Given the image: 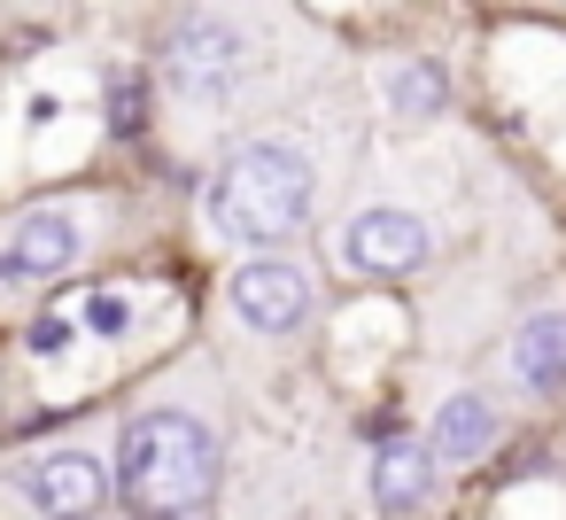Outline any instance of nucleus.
I'll use <instances>...</instances> for the list:
<instances>
[{
	"instance_id": "obj_1",
	"label": "nucleus",
	"mask_w": 566,
	"mask_h": 520,
	"mask_svg": "<svg viewBox=\"0 0 566 520\" xmlns=\"http://www.w3.org/2000/svg\"><path fill=\"white\" fill-rule=\"evenodd\" d=\"M311 156L295 141H249L218 179H210V226L226 241H249V249H272L287 233H303L311 218Z\"/></svg>"
},
{
	"instance_id": "obj_2",
	"label": "nucleus",
	"mask_w": 566,
	"mask_h": 520,
	"mask_svg": "<svg viewBox=\"0 0 566 520\" xmlns=\"http://www.w3.org/2000/svg\"><path fill=\"white\" fill-rule=\"evenodd\" d=\"M210 474H218V443L187 412H140L117 435V489L140 512H187V505H202Z\"/></svg>"
},
{
	"instance_id": "obj_3",
	"label": "nucleus",
	"mask_w": 566,
	"mask_h": 520,
	"mask_svg": "<svg viewBox=\"0 0 566 520\" xmlns=\"http://www.w3.org/2000/svg\"><path fill=\"white\" fill-rule=\"evenodd\" d=\"M427 249H434L427 218H419V210H396V202L357 210V218L342 226V264H349V272H380V280H396V272L427 264Z\"/></svg>"
},
{
	"instance_id": "obj_4",
	"label": "nucleus",
	"mask_w": 566,
	"mask_h": 520,
	"mask_svg": "<svg viewBox=\"0 0 566 520\" xmlns=\"http://www.w3.org/2000/svg\"><path fill=\"white\" fill-rule=\"evenodd\" d=\"M226 295H233V319L256 326V334H287V326L311 319V272H303V264H280V257L241 264Z\"/></svg>"
},
{
	"instance_id": "obj_5",
	"label": "nucleus",
	"mask_w": 566,
	"mask_h": 520,
	"mask_svg": "<svg viewBox=\"0 0 566 520\" xmlns=\"http://www.w3.org/2000/svg\"><path fill=\"white\" fill-rule=\"evenodd\" d=\"M241 55H249L241 24H226V17H195V24H179V40H171V79H179V94L218 102V94L233 86Z\"/></svg>"
},
{
	"instance_id": "obj_6",
	"label": "nucleus",
	"mask_w": 566,
	"mask_h": 520,
	"mask_svg": "<svg viewBox=\"0 0 566 520\" xmlns=\"http://www.w3.org/2000/svg\"><path fill=\"white\" fill-rule=\"evenodd\" d=\"M17 489H24L40 512H55V520H86V512L102 505L109 474H102L86 450H48V458H24V466H17Z\"/></svg>"
},
{
	"instance_id": "obj_7",
	"label": "nucleus",
	"mask_w": 566,
	"mask_h": 520,
	"mask_svg": "<svg viewBox=\"0 0 566 520\" xmlns=\"http://www.w3.org/2000/svg\"><path fill=\"white\" fill-rule=\"evenodd\" d=\"M512 381H520L527 396L566 388V311H535V319L512 334Z\"/></svg>"
},
{
	"instance_id": "obj_8",
	"label": "nucleus",
	"mask_w": 566,
	"mask_h": 520,
	"mask_svg": "<svg viewBox=\"0 0 566 520\" xmlns=\"http://www.w3.org/2000/svg\"><path fill=\"white\" fill-rule=\"evenodd\" d=\"M9 264H17V272H40V280L71 272V264H78V218H71V210H32V218L17 226Z\"/></svg>"
},
{
	"instance_id": "obj_9",
	"label": "nucleus",
	"mask_w": 566,
	"mask_h": 520,
	"mask_svg": "<svg viewBox=\"0 0 566 520\" xmlns=\"http://www.w3.org/2000/svg\"><path fill=\"white\" fill-rule=\"evenodd\" d=\"M427 497V450L419 443H380L373 458V505L380 512H411Z\"/></svg>"
},
{
	"instance_id": "obj_10",
	"label": "nucleus",
	"mask_w": 566,
	"mask_h": 520,
	"mask_svg": "<svg viewBox=\"0 0 566 520\" xmlns=\"http://www.w3.org/2000/svg\"><path fill=\"white\" fill-rule=\"evenodd\" d=\"M496 443V412L481 396H450L434 412V458H481Z\"/></svg>"
},
{
	"instance_id": "obj_11",
	"label": "nucleus",
	"mask_w": 566,
	"mask_h": 520,
	"mask_svg": "<svg viewBox=\"0 0 566 520\" xmlns=\"http://www.w3.org/2000/svg\"><path fill=\"white\" fill-rule=\"evenodd\" d=\"M388 102H396L403 117H434V110H442V71H434V63H403V71L388 79Z\"/></svg>"
},
{
	"instance_id": "obj_12",
	"label": "nucleus",
	"mask_w": 566,
	"mask_h": 520,
	"mask_svg": "<svg viewBox=\"0 0 566 520\" xmlns=\"http://www.w3.org/2000/svg\"><path fill=\"white\" fill-rule=\"evenodd\" d=\"M86 326H94V334H125V326H133V303L102 288V295H86Z\"/></svg>"
},
{
	"instance_id": "obj_13",
	"label": "nucleus",
	"mask_w": 566,
	"mask_h": 520,
	"mask_svg": "<svg viewBox=\"0 0 566 520\" xmlns=\"http://www.w3.org/2000/svg\"><path fill=\"white\" fill-rule=\"evenodd\" d=\"M71 342H78V319H63V311H55V319H32V350H40V357H63Z\"/></svg>"
}]
</instances>
